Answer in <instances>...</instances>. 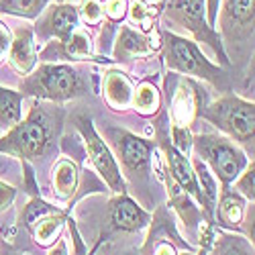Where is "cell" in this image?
I'll return each instance as SVG.
<instances>
[{
    "instance_id": "cell-19",
    "label": "cell",
    "mask_w": 255,
    "mask_h": 255,
    "mask_svg": "<svg viewBox=\"0 0 255 255\" xmlns=\"http://www.w3.org/2000/svg\"><path fill=\"white\" fill-rule=\"evenodd\" d=\"M192 169H194V176H196V184H198V190H200V204L204 206V210L208 215H212V210L217 206V196H219V186H217V180L208 172L206 163H202L200 159H194L192 163Z\"/></svg>"
},
{
    "instance_id": "cell-23",
    "label": "cell",
    "mask_w": 255,
    "mask_h": 255,
    "mask_svg": "<svg viewBox=\"0 0 255 255\" xmlns=\"http://www.w3.org/2000/svg\"><path fill=\"white\" fill-rule=\"evenodd\" d=\"M47 0H0V12L35 18L43 12Z\"/></svg>"
},
{
    "instance_id": "cell-24",
    "label": "cell",
    "mask_w": 255,
    "mask_h": 255,
    "mask_svg": "<svg viewBox=\"0 0 255 255\" xmlns=\"http://www.w3.org/2000/svg\"><path fill=\"white\" fill-rule=\"evenodd\" d=\"M61 45L66 47L68 57H86V55H90V39L84 33H72V37Z\"/></svg>"
},
{
    "instance_id": "cell-1",
    "label": "cell",
    "mask_w": 255,
    "mask_h": 255,
    "mask_svg": "<svg viewBox=\"0 0 255 255\" xmlns=\"http://www.w3.org/2000/svg\"><path fill=\"white\" fill-rule=\"evenodd\" d=\"M61 115L47 113L41 106H33L29 117L12 127L10 133L0 139V153L16 155L20 159H35L45 155L53 145V139L59 131Z\"/></svg>"
},
{
    "instance_id": "cell-32",
    "label": "cell",
    "mask_w": 255,
    "mask_h": 255,
    "mask_svg": "<svg viewBox=\"0 0 255 255\" xmlns=\"http://www.w3.org/2000/svg\"><path fill=\"white\" fill-rule=\"evenodd\" d=\"M219 2L221 0H206L208 4V27H215L217 25V16H219Z\"/></svg>"
},
{
    "instance_id": "cell-10",
    "label": "cell",
    "mask_w": 255,
    "mask_h": 255,
    "mask_svg": "<svg viewBox=\"0 0 255 255\" xmlns=\"http://www.w3.org/2000/svg\"><path fill=\"white\" fill-rule=\"evenodd\" d=\"M25 221H27L25 225L33 233V239L41 247H51L61 237V229H63L66 217H63V212L39 202V200H33L27 206Z\"/></svg>"
},
{
    "instance_id": "cell-17",
    "label": "cell",
    "mask_w": 255,
    "mask_h": 255,
    "mask_svg": "<svg viewBox=\"0 0 255 255\" xmlns=\"http://www.w3.org/2000/svg\"><path fill=\"white\" fill-rule=\"evenodd\" d=\"M151 49H155L153 45V41L151 39H147L135 31H131L129 27H125L119 35V41H117V47H115V57L121 61H127V59H131L135 55H145V53H149Z\"/></svg>"
},
{
    "instance_id": "cell-11",
    "label": "cell",
    "mask_w": 255,
    "mask_h": 255,
    "mask_svg": "<svg viewBox=\"0 0 255 255\" xmlns=\"http://www.w3.org/2000/svg\"><path fill=\"white\" fill-rule=\"evenodd\" d=\"M78 27V10L72 4H53L37 23V33L41 39L57 37L61 43L72 37V33Z\"/></svg>"
},
{
    "instance_id": "cell-4",
    "label": "cell",
    "mask_w": 255,
    "mask_h": 255,
    "mask_svg": "<svg viewBox=\"0 0 255 255\" xmlns=\"http://www.w3.org/2000/svg\"><path fill=\"white\" fill-rule=\"evenodd\" d=\"M192 145L200 161L212 167V174L221 180L225 188L235 182L249 163L239 147L221 135H198L192 139Z\"/></svg>"
},
{
    "instance_id": "cell-29",
    "label": "cell",
    "mask_w": 255,
    "mask_h": 255,
    "mask_svg": "<svg viewBox=\"0 0 255 255\" xmlns=\"http://www.w3.org/2000/svg\"><path fill=\"white\" fill-rule=\"evenodd\" d=\"M131 16H133L135 23L143 25V29H149V18H151V14L147 12V8H145L141 2H135V4L131 6Z\"/></svg>"
},
{
    "instance_id": "cell-31",
    "label": "cell",
    "mask_w": 255,
    "mask_h": 255,
    "mask_svg": "<svg viewBox=\"0 0 255 255\" xmlns=\"http://www.w3.org/2000/svg\"><path fill=\"white\" fill-rule=\"evenodd\" d=\"M10 49V31L0 23V61L6 57V51Z\"/></svg>"
},
{
    "instance_id": "cell-6",
    "label": "cell",
    "mask_w": 255,
    "mask_h": 255,
    "mask_svg": "<svg viewBox=\"0 0 255 255\" xmlns=\"http://www.w3.org/2000/svg\"><path fill=\"white\" fill-rule=\"evenodd\" d=\"M165 61L169 70H176L182 74L198 76L202 80H208L212 84H223V72L212 66L204 57V53L198 49L194 41H188L184 37H178L174 33H167L165 37Z\"/></svg>"
},
{
    "instance_id": "cell-2",
    "label": "cell",
    "mask_w": 255,
    "mask_h": 255,
    "mask_svg": "<svg viewBox=\"0 0 255 255\" xmlns=\"http://www.w3.org/2000/svg\"><path fill=\"white\" fill-rule=\"evenodd\" d=\"M20 90L39 98L61 102V100L82 96L86 92V84H84L80 72L74 70L72 66H66V63H45V66H41L33 76H29L20 84Z\"/></svg>"
},
{
    "instance_id": "cell-21",
    "label": "cell",
    "mask_w": 255,
    "mask_h": 255,
    "mask_svg": "<svg viewBox=\"0 0 255 255\" xmlns=\"http://www.w3.org/2000/svg\"><path fill=\"white\" fill-rule=\"evenodd\" d=\"M210 255H253V243L241 235H219L212 241Z\"/></svg>"
},
{
    "instance_id": "cell-15",
    "label": "cell",
    "mask_w": 255,
    "mask_h": 255,
    "mask_svg": "<svg viewBox=\"0 0 255 255\" xmlns=\"http://www.w3.org/2000/svg\"><path fill=\"white\" fill-rule=\"evenodd\" d=\"M165 155H167L169 169H172V176L178 182V186L184 188L188 194H192L200 202L202 198H200V190H198V184H196V176H194L192 163L184 157V153H180L176 147H172V145L165 147Z\"/></svg>"
},
{
    "instance_id": "cell-14",
    "label": "cell",
    "mask_w": 255,
    "mask_h": 255,
    "mask_svg": "<svg viewBox=\"0 0 255 255\" xmlns=\"http://www.w3.org/2000/svg\"><path fill=\"white\" fill-rule=\"evenodd\" d=\"M37 61V51L33 43L31 29H16L14 39L10 41V63L20 74H29Z\"/></svg>"
},
{
    "instance_id": "cell-12",
    "label": "cell",
    "mask_w": 255,
    "mask_h": 255,
    "mask_svg": "<svg viewBox=\"0 0 255 255\" xmlns=\"http://www.w3.org/2000/svg\"><path fill=\"white\" fill-rule=\"evenodd\" d=\"M109 219L115 229L125 231V233H135V231H141L149 223L151 217H149V212H145L137 202L121 194L119 198H115L111 202Z\"/></svg>"
},
{
    "instance_id": "cell-27",
    "label": "cell",
    "mask_w": 255,
    "mask_h": 255,
    "mask_svg": "<svg viewBox=\"0 0 255 255\" xmlns=\"http://www.w3.org/2000/svg\"><path fill=\"white\" fill-rule=\"evenodd\" d=\"M102 10L109 14V18L121 20L127 14V0H106V6Z\"/></svg>"
},
{
    "instance_id": "cell-16",
    "label": "cell",
    "mask_w": 255,
    "mask_h": 255,
    "mask_svg": "<svg viewBox=\"0 0 255 255\" xmlns=\"http://www.w3.org/2000/svg\"><path fill=\"white\" fill-rule=\"evenodd\" d=\"M104 96L113 109H127L133 100V84L121 72H111L104 78Z\"/></svg>"
},
{
    "instance_id": "cell-35",
    "label": "cell",
    "mask_w": 255,
    "mask_h": 255,
    "mask_svg": "<svg viewBox=\"0 0 255 255\" xmlns=\"http://www.w3.org/2000/svg\"><path fill=\"white\" fill-rule=\"evenodd\" d=\"M198 255H206V253H204V251H202V253H198Z\"/></svg>"
},
{
    "instance_id": "cell-13",
    "label": "cell",
    "mask_w": 255,
    "mask_h": 255,
    "mask_svg": "<svg viewBox=\"0 0 255 255\" xmlns=\"http://www.w3.org/2000/svg\"><path fill=\"white\" fill-rule=\"evenodd\" d=\"M217 206H219L217 208V221L221 227L231 229V231L241 229L243 217H245V198L237 192V190L225 188Z\"/></svg>"
},
{
    "instance_id": "cell-25",
    "label": "cell",
    "mask_w": 255,
    "mask_h": 255,
    "mask_svg": "<svg viewBox=\"0 0 255 255\" xmlns=\"http://www.w3.org/2000/svg\"><path fill=\"white\" fill-rule=\"evenodd\" d=\"M253 178H255V165H253V161L251 163H247V167L243 169V172L237 176V192L243 196V198H247V200H251L253 202V198H255V182H253Z\"/></svg>"
},
{
    "instance_id": "cell-33",
    "label": "cell",
    "mask_w": 255,
    "mask_h": 255,
    "mask_svg": "<svg viewBox=\"0 0 255 255\" xmlns=\"http://www.w3.org/2000/svg\"><path fill=\"white\" fill-rule=\"evenodd\" d=\"M49 255H68V243H66V239H61V237H59L57 243L51 245Z\"/></svg>"
},
{
    "instance_id": "cell-20",
    "label": "cell",
    "mask_w": 255,
    "mask_h": 255,
    "mask_svg": "<svg viewBox=\"0 0 255 255\" xmlns=\"http://www.w3.org/2000/svg\"><path fill=\"white\" fill-rule=\"evenodd\" d=\"M53 186L59 198H70L78 186V167L70 159H59L53 169Z\"/></svg>"
},
{
    "instance_id": "cell-28",
    "label": "cell",
    "mask_w": 255,
    "mask_h": 255,
    "mask_svg": "<svg viewBox=\"0 0 255 255\" xmlns=\"http://www.w3.org/2000/svg\"><path fill=\"white\" fill-rule=\"evenodd\" d=\"M174 141H176V143H174L172 147H176L180 153L188 151V147H190V143H192V139H190L186 127H184V129H182V127H174Z\"/></svg>"
},
{
    "instance_id": "cell-22",
    "label": "cell",
    "mask_w": 255,
    "mask_h": 255,
    "mask_svg": "<svg viewBox=\"0 0 255 255\" xmlns=\"http://www.w3.org/2000/svg\"><path fill=\"white\" fill-rule=\"evenodd\" d=\"M131 102H133V106L137 109L139 115L149 117V115L157 113V109H159V92H157V88L153 86V84L143 82L141 86L133 92Z\"/></svg>"
},
{
    "instance_id": "cell-9",
    "label": "cell",
    "mask_w": 255,
    "mask_h": 255,
    "mask_svg": "<svg viewBox=\"0 0 255 255\" xmlns=\"http://www.w3.org/2000/svg\"><path fill=\"white\" fill-rule=\"evenodd\" d=\"M111 137L115 141V149L121 157L123 167L127 169V174L135 178L137 176L145 178L147 172H149L153 145L127 131H111Z\"/></svg>"
},
{
    "instance_id": "cell-8",
    "label": "cell",
    "mask_w": 255,
    "mask_h": 255,
    "mask_svg": "<svg viewBox=\"0 0 255 255\" xmlns=\"http://www.w3.org/2000/svg\"><path fill=\"white\" fill-rule=\"evenodd\" d=\"M217 18L227 43H249L253 39V0H223Z\"/></svg>"
},
{
    "instance_id": "cell-26",
    "label": "cell",
    "mask_w": 255,
    "mask_h": 255,
    "mask_svg": "<svg viewBox=\"0 0 255 255\" xmlns=\"http://www.w3.org/2000/svg\"><path fill=\"white\" fill-rule=\"evenodd\" d=\"M80 12H82V18L86 20L88 25H98L102 20V14H104L102 4L98 2V0H84Z\"/></svg>"
},
{
    "instance_id": "cell-5",
    "label": "cell",
    "mask_w": 255,
    "mask_h": 255,
    "mask_svg": "<svg viewBox=\"0 0 255 255\" xmlns=\"http://www.w3.org/2000/svg\"><path fill=\"white\" fill-rule=\"evenodd\" d=\"M165 16L169 23L190 31L196 37V41L206 43L215 51V57L223 66L229 63V57L221 45V37L215 33V29L208 27L204 18V0H169L165 8Z\"/></svg>"
},
{
    "instance_id": "cell-3",
    "label": "cell",
    "mask_w": 255,
    "mask_h": 255,
    "mask_svg": "<svg viewBox=\"0 0 255 255\" xmlns=\"http://www.w3.org/2000/svg\"><path fill=\"white\" fill-rule=\"evenodd\" d=\"M202 119H206L217 129L225 131L229 137L239 143H251L255 133V106L235 94H227L215 100L204 111H200Z\"/></svg>"
},
{
    "instance_id": "cell-7",
    "label": "cell",
    "mask_w": 255,
    "mask_h": 255,
    "mask_svg": "<svg viewBox=\"0 0 255 255\" xmlns=\"http://www.w3.org/2000/svg\"><path fill=\"white\" fill-rule=\"evenodd\" d=\"M78 131L82 133L86 151H88L94 167L98 169V174L102 176V180L111 186V190L123 194L125 192V180L121 176V167H119L115 155L111 153V149L106 147V143L96 133L92 121L88 117H80L78 119Z\"/></svg>"
},
{
    "instance_id": "cell-30",
    "label": "cell",
    "mask_w": 255,
    "mask_h": 255,
    "mask_svg": "<svg viewBox=\"0 0 255 255\" xmlns=\"http://www.w3.org/2000/svg\"><path fill=\"white\" fill-rule=\"evenodd\" d=\"M14 196H16V190H14L12 186L4 184V182H0V212L6 210V208L12 204Z\"/></svg>"
},
{
    "instance_id": "cell-34",
    "label": "cell",
    "mask_w": 255,
    "mask_h": 255,
    "mask_svg": "<svg viewBox=\"0 0 255 255\" xmlns=\"http://www.w3.org/2000/svg\"><path fill=\"white\" fill-rule=\"evenodd\" d=\"M155 255H176V251L169 247L167 243H161L159 247H157V251H155Z\"/></svg>"
},
{
    "instance_id": "cell-18",
    "label": "cell",
    "mask_w": 255,
    "mask_h": 255,
    "mask_svg": "<svg viewBox=\"0 0 255 255\" xmlns=\"http://www.w3.org/2000/svg\"><path fill=\"white\" fill-rule=\"evenodd\" d=\"M23 119V94L0 86V129H12Z\"/></svg>"
}]
</instances>
